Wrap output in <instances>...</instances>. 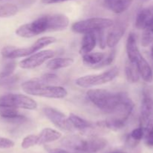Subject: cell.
Segmentation results:
<instances>
[{
  "instance_id": "cell-18",
  "label": "cell",
  "mask_w": 153,
  "mask_h": 153,
  "mask_svg": "<svg viewBox=\"0 0 153 153\" xmlns=\"http://www.w3.org/2000/svg\"><path fill=\"white\" fill-rule=\"evenodd\" d=\"M153 19V13L150 8L140 10L135 20V26L137 29H144Z\"/></svg>"
},
{
  "instance_id": "cell-19",
  "label": "cell",
  "mask_w": 153,
  "mask_h": 153,
  "mask_svg": "<svg viewBox=\"0 0 153 153\" xmlns=\"http://www.w3.org/2000/svg\"><path fill=\"white\" fill-rule=\"evenodd\" d=\"M0 116L10 121L24 122L26 120V118L21 115L17 109L6 106H0Z\"/></svg>"
},
{
  "instance_id": "cell-30",
  "label": "cell",
  "mask_w": 153,
  "mask_h": 153,
  "mask_svg": "<svg viewBox=\"0 0 153 153\" xmlns=\"http://www.w3.org/2000/svg\"><path fill=\"white\" fill-rule=\"evenodd\" d=\"M14 146V142L7 138L0 137V149L10 148Z\"/></svg>"
},
{
  "instance_id": "cell-2",
  "label": "cell",
  "mask_w": 153,
  "mask_h": 153,
  "mask_svg": "<svg viewBox=\"0 0 153 153\" xmlns=\"http://www.w3.org/2000/svg\"><path fill=\"white\" fill-rule=\"evenodd\" d=\"M69 18L64 14L46 15L20 26L16 30V34L22 38H32L43 33L65 29L69 26Z\"/></svg>"
},
{
  "instance_id": "cell-31",
  "label": "cell",
  "mask_w": 153,
  "mask_h": 153,
  "mask_svg": "<svg viewBox=\"0 0 153 153\" xmlns=\"http://www.w3.org/2000/svg\"><path fill=\"white\" fill-rule=\"evenodd\" d=\"M145 143L147 146L153 147V129L144 132Z\"/></svg>"
},
{
  "instance_id": "cell-26",
  "label": "cell",
  "mask_w": 153,
  "mask_h": 153,
  "mask_svg": "<svg viewBox=\"0 0 153 153\" xmlns=\"http://www.w3.org/2000/svg\"><path fill=\"white\" fill-rule=\"evenodd\" d=\"M38 144V136L36 134H30L25 136L22 141L21 146L24 149H27Z\"/></svg>"
},
{
  "instance_id": "cell-34",
  "label": "cell",
  "mask_w": 153,
  "mask_h": 153,
  "mask_svg": "<svg viewBox=\"0 0 153 153\" xmlns=\"http://www.w3.org/2000/svg\"><path fill=\"white\" fill-rule=\"evenodd\" d=\"M151 55H152V58L153 59V43H152V47H151Z\"/></svg>"
},
{
  "instance_id": "cell-27",
  "label": "cell",
  "mask_w": 153,
  "mask_h": 153,
  "mask_svg": "<svg viewBox=\"0 0 153 153\" xmlns=\"http://www.w3.org/2000/svg\"><path fill=\"white\" fill-rule=\"evenodd\" d=\"M16 63L14 61H10L6 63L5 65L1 70V73H0V78L4 79V78L9 77L13 73L15 68H16Z\"/></svg>"
},
{
  "instance_id": "cell-14",
  "label": "cell",
  "mask_w": 153,
  "mask_h": 153,
  "mask_svg": "<svg viewBox=\"0 0 153 153\" xmlns=\"http://www.w3.org/2000/svg\"><path fill=\"white\" fill-rule=\"evenodd\" d=\"M125 31L126 27L123 26H114L106 36V45L110 48L114 47L121 40Z\"/></svg>"
},
{
  "instance_id": "cell-16",
  "label": "cell",
  "mask_w": 153,
  "mask_h": 153,
  "mask_svg": "<svg viewBox=\"0 0 153 153\" xmlns=\"http://www.w3.org/2000/svg\"><path fill=\"white\" fill-rule=\"evenodd\" d=\"M62 134L61 132L55 130V129L46 128L43 129L40 132L38 136V144L37 145H43V144L48 143V142H52L58 140L61 137Z\"/></svg>"
},
{
  "instance_id": "cell-33",
  "label": "cell",
  "mask_w": 153,
  "mask_h": 153,
  "mask_svg": "<svg viewBox=\"0 0 153 153\" xmlns=\"http://www.w3.org/2000/svg\"><path fill=\"white\" fill-rule=\"evenodd\" d=\"M49 153H70L67 150L62 149V148H50L48 150Z\"/></svg>"
},
{
  "instance_id": "cell-1",
  "label": "cell",
  "mask_w": 153,
  "mask_h": 153,
  "mask_svg": "<svg viewBox=\"0 0 153 153\" xmlns=\"http://www.w3.org/2000/svg\"><path fill=\"white\" fill-rule=\"evenodd\" d=\"M87 97L100 110L110 116L132 111L134 109L133 101L124 93L97 88L88 90Z\"/></svg>"
},
{
  "instance_id": "cell-35",
  "label": "cell",
  "mask_w": 153,
  "mask_h": 153,
  "mask_svg": "<svg viewBox=\"0 0 153 153\" xmlns=\"http://www.w3.org/2000/svg\"><path fill=\"white\" fill-rule=\"evenodd\" d=\"M110 153H124V152H121V151H114V152H110Z\"/></svg>"
},
{
  "instance_id": "cell-29",
  "label": "cell",
  "mask_w": 153,
  "mask_h": 153,
  "mask_svg": "<svg viewBox=\"0 0 153 153\" xmlns=\"http://www.w3.org/2000/svg\"><path fill=\"white\" fill-rule=\"evenodd\" d=\"M130 138L131 140L135 142L136 143L139 142L140 140H142L144 136V130H143V128L138 127L137 128H134L130 134Z\"/></svg>"
},
{
  "instance_id": "cell-32",
  "label": "cell",
  "mask_w": 153,
  "mask_h": 153,
  "mask_svg": "<svg viewBox=\"0 0 153 153\" xmlns=\"http://www.w3.org/2000/svg\"><path fill=\"white\" fill-rule=\"evenodd\" d=\"M70 1V0H42V3L46 4H55V3H61V2H64Z\"/></svg>"
},
{
  "instance_id": "cell-7",
  "label": "cell",
  "mask_w": 153,
  "mask_h": 153,
  "mask_svg": "<svg viewBox=\"0 0 153 153\" xmlns=\"http://www.w3.org/2000/svg\"><path fill=\"white\" fill-rule=\"evenodd\" d=\"M119 74V68L113 67L112 68L97 74H91L81 76L76 80V84L82 88H91L97 86L106 84L114 80Z\"/></svg>"
},
{
  "instance_id": "cell-10",
  "label": "cell",
  "mask_w": 153,
  "mask_h": 153,
  "mask_svg": "<svg viewBox=\"0 0 153 153\" xmlns=\"http://www.w3.org/2000/svg\"><path fill=\"white\" fill-rule=\"evenodd\" d=\"M140 127L143 130L153 129V99L149 94H143L140 109Z\"/></svg>"
},
{
  "instance_id": "cell-21",
  "label": "cell",
  "mask_w": 153,
  "mask_h": 153,
  "mask_svg": "<svg viewBox=\"0 0 153 153\" xmlns=\"http://www.w3.org/2000/svg\"><path fill=\"white\" fill-rule=\"evenodd\" d=\"M105 58V55L103 52H91L82 56V61L85 65L94 68L100 64Z\"/></svg>"
},
{
  "instance_id": "cell-23",
  "label": "cell",
  "mask_w": 153,
  "mask_h": 153,
  "mask_svg": "<svg viewBox=\"0 0 153 153\" xmlns=\"http://www.w3.org/2000/svg\"><path fill=\"white\" fill-rule=\"evenodd\" d=\"M125 73L127 80L129 82L134 83L138 82L140 80V75L139 74L137 68L135 64L131 61H127L125 66Z\"/></svg>"
},
{
  "instance_id": "cell-15",
  "label": "cell",
  "mask_w": 153,
  "mask_h": 153,
  "mask_svg": "<svg viewBox=\"0 0 153 153\" xmlns=\"http://www.w3.org/2000/svg\"><path fill=\"white\" fill-rule=\"evenodd\" d=\"M133 0H104V4L108 9L116 14H122L129 8Z\"/></svg>"
},
{
  "instance_id": "cell-3",
  "label": "cell",
  "mask_w": 153,
  "mask_h": 153,
  "mask_svg": "<svg viewBox=\"0 0 153 153\" xmlns=\"http://www.w3.org/2000/svg\"><path fill=\"white\" fill-rule=\"evenodd\" d=\"M61 143L65 148L78 153H97L107 146L108 141L99 136L85 138L73 135L63 138Z\"/></svg>"
},
{
  "instance_id": "cell-24",
  "label": "cell",
  "mask_w": 153,
  "mask_h": 153,
  "mask_svg": "<svg viewBox=\"0 0 153 153\" xmlns=\"http://www.w3.org/2000/svg\"><path fill=\"white\" fill-rule=\"evenodd\" d=\"M153 43V19L149 25L143 29L141 38V44L143 46H148Z\"/></svg>"
},
{
  "instance_id": "cell-4",
  "label": "cell",
  "mask_w": 153,
  "mask_h": 153,
  "mask_svg": "<svg viewBox=\"0 0 153 153\" xmlns=\"http://www.w3.org/2000/svg\"><path fill=\"white\" fill-rule=\"evenodd\" d=\"M126 52L129 61L134 63L137 68L140 76L146 82L153 81V71L148 62L141 55L137 44L135 35L131 33L127 38Z\"/></svg>"
},
{
  "instance_id": "cell-8",
  "label": "cell",
  "mask_w": 153,
  "mask_h": 153,
  "mask_svg": "<svg viewBox=\"0 0 153 153\" xmlns=\"http://www.w3.org/2000/svg\"><path fill=\"white\" fill-rule=\"evenodd\" d=\"M0 106L15 109L35 110L37 103L33 98L22 94H6L0 96Z\"/></svg>"
},
{
  "instance_id": "cell-11",
  "label": "cell",
  "mask_w": 153,
  "mask_h": 153,
  "mask_svg": "<svg viewBox=\"0 0 153 153\" xmlns=\"http://www.w3.org/2000/svg\"><path fill=\"white\" fill-rule=\"evenodd\" d=\"M43 111L48 119L58 128L67 131H71L74 129L70 122L69 121L68 117L66 116L61 111L49 106L43 108Z\"/></svg>"
},
{
  "instance_id": "cell-12",
  "label": "cell",
  "mask_w": 153,
  "mask_h": 153,
  "mask_svg": "<svg viewBox=\"0 0 153 153\" xmlns=\"http://www.w3.org/2000/svg\"><path fill=\"white\" fill-rule=\"evenodd\" d=\"M55 53L52 50H46L32 54L19 62V67L23 69H33L52 58Z\"/></svg>"
},
{
  "instance_id": "cell-25",
  "label": "cell",
  "mask_w": 153,
  "mask_h": 153,
  "mask_svg": "<svg viewBox=\"0 0 153 153\" xmlns=\"http://www.w3.org/2000/svg\"><path fill=\"white\" fill-rule=\"evenodd\" d=\"M18 12L17 6L13 4H0V17H10Z\"/></svg>"
},
{
  "instance_id": "cell-28",
  "label": "cell",
  "mask_w": 153,
  "mask_h": 153,
  "mask_svg": "<svg viewBox=\"0 0 153 153\" xmlns=\"http://www.w3.org/2000/svg\"><path fill=\"white\" fill-rule=\"evenodd\" d=\"M115 57H116V51H115L114 50H113L106 58H105L100 64L96 65L95 67H94L93 68H101L110 65V64H111V63H113V62L114 61Z\"/></svg>"
},
{
  "instance_id": "cell-5",
  "label": "cell",
  "mask_w": 153,
  "mask_h": 153,
  "mask_svg": "<svg viewBox=\"0 0 153 153\" xmlns=\"http://www.w3.org/2000/svg\"><path fill=\"white\" fill-rule=\"evenodd\" d=\"M56 38L52 36H44L36 40L29 47L16 48L13 46H7L2 48L1 54L3 58L14 59L31 56L38 52L41 49L56 41Z\"/></svg>"
},
{
  "instance_id": "cell-6",
  "label": "cell",
  "mask_w": 153,
  "mask_h": 153,
  "mask_svg": "<svg viewBox=\"0 0 153 153\" xmlns=\"http://www.w3.org/2000/svg\"><path fill=\"white\" fill-rule=\"evenodd\" d=\"M113 25V20L108 18L93 17L74 22L72 25V30L76 33L86 34L105 30Z\"/></svg>"
},
{
  "instance_id": "cell-20",
  "label": "cell",
  "mask_w": 153,
  "mask_h": 153,
  "mask_svg": "<svg viewBox=\"0 0 153 153\" xmlns=\"http://www.w3.org/2000/svg\"><path fill=\"white\" fill-rule=\"evenodd\" d=\"M74 62L72 58H55L48 60L46 68L50 70H58L71 66Z\"/></svg>"
},
{
  "instance_id": "cell-13",
  "label": "cell",
  "mask_w": 153,
  "mask_h": 153,
  "mask_svg": "<svg viewBox=\"0 0 153 153\" xmlns=\"http://www.w3.org/2000/svg\"><path fill=\"white\" fill-rule=\"evenodd\" d=\"M58 81V76L54 74H46L38 77L33 78L28 81L22 82L21 86L22 88H28V87L41 86L52 85L57 83Z\"/></svg>"
},
{
  "instance_id": "cell-17",
  "label": "cell",
  "mask_w": 153,
  "mask_h": 153,
  "mask_svg": "<svg viewBox=\"0 0 153 153\" xmlns=\"http://www.w3.org/2000/svg\"><path fill=\"white\" fill-rule=\"evenodd\" d=\"M97 36L95 32H90L84 34L83 38L82 40V44H81L79 52L81 55H85V54L89 53L92 52L93 50L95 48L97 44Z\"/></svg>"
},
{
  "instance_id": "cell-22",
  "label": "cell",
  "mask_w": 153,
  "mask_h": 153,
  "mask_svg": "<svg viewBox=\"0 0 153 153\" xmlns=\"http://www.w3.org/2000/svg\"><path fill=\"white\" fill-rule=\"evenodd\" d=\"M69 121L70 122L71 124L73 125V128L78 129L80 130H87L92 128L93 124L90 122L81 118L79 116L74 113H70L68 116Z\"/></svg>"
},
{
  "instance_id": "cell-9",
  "label": "cell",
  "mask_w": 153,
  "mask_h": 153,
  "mask_svg": "<svg viewBox=\"0 0 153 153\" xmlns=\"http://www.w3.org/2000/svg\"><path fill=\"white\" fill-rule=\"evenodd\" d=\"M26 94L48 98H64L67 95V91L62 86L54 85L28 87L22 88Z\"/></svg>"
}]
</instances>
